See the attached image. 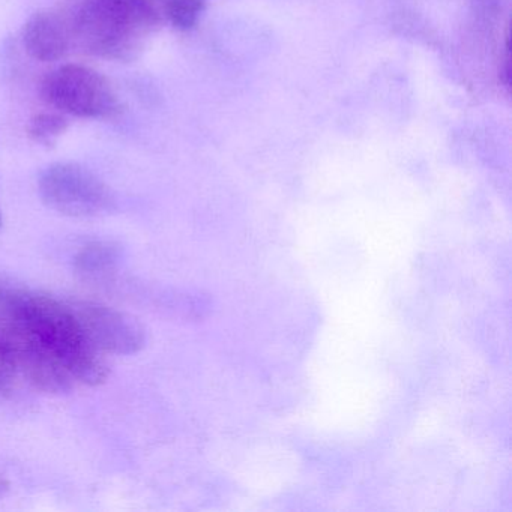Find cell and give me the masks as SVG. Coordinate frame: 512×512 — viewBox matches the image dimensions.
<instances>
[{
	"label": "cell",
	"mask_w": 512,
	"mask_h": 512,
	"mask_svg": "<svg viewBox=\"0 0 512 512\" xmlns=\"http://www.w3.org/2000/svg\"><path fill=\"white\" fill-rule=\"evenodd\" d=\"M38 190L50 209L68 217H98L115 206L110 188L82 164L55 163L46 167Z\"/></svg>",
	"instance_id": "4"
},
{
	"label": "cell",
	"mask_w": 512,
	"mask_h": 512,
	"mask_svg": "<svg viewBox=\"0 0 512 512\" xmlns=\"http://www.w3.org/2000/svg\"><path fill=\"white\" fill-rule=\"evenodd\" d=\"M70 122L61 112H43L32 116L28 122L29 139L38 145L52 148L67 133Z\"/></svg>",
	"instance_id": "9"
},
{
	"label": "cell",
	"mask_w": 512,
	"mask_h": 512,
	"mask_svg": "<svg viewBox=\"0 0 512 512\" xmlns=\"http://www.w3.org/2000/svg\"><path fill=\"white\" fill-rule=\"evenodd\" d=\"M44 103L64 115L83 119H113L122 104L112 83L94 68L67 64L50 71L41 80Z\"/></svg>",
	"instance_id": "3"
},
{
	"label": "cell",
	"mask_w": 512,
	"mask_h": 512,
	"mask_svg": "<svg viewBox=\"0 0 512 512\" xmlns=\"http://www.w3.org/2000/svg\"><path fill=\"white\" fill-rule=\"evenodd\" d=\"M121 260V248L115 242L94 241L76 254L74 265L80 274L98 277L112 272Z\"/></svg>",
	"instance_id": "7"
},
{
	"label": "cell",
	"mask_w": 512,
	"mask_h": 512,
	"mask_svg": "<svg viewBox=\"0 0 512 512\" xmlns=\"http://www.w3.org/2000/svg\"><path fill=\"white\" fill-rule=\"evenodd\" d=\"M22 41L26 52L35 61L56 62L67 55L73 37L64 14L43 10L26 20Z\"/></svg>",
	"instance_id": "6"
},
{
	"label": "cell",
	"mask_w": 512,
	"mask_h": 512,
	"mask_svg": "<svg viewBox=\"0 0 512 512\" xmlns=\"http://www.w3.org/2000/svg\"><path fill=\"white\" fill-rule=\"evenodd\" d=\"M160 16L178 31L196 28L205 13V0H155Z\"/></svg>",
	"instance_id": "8"
},
{
	"label": "cell",
	"mask_w": 512,
	"mask_h": 512,
	"mask_svg": "<svg viewBox=\"0 0 512 512\" xmlns=\"http://www.w3.org/2000/svg\"><path fill=\"white\" fill-rule=\"evenodd\" d=\"M0 227H2V215H0Z\"/></svg>",
	"instance_id": "10"
},
{
	"label": "cell",
	"mask_w": 512,
	"mask_h": 512,
	"mask_svg": "<svg viewBox=\"0 0 512 512\" xmlns=\"http://www.w3.org/2000/svg\"><path fill=\"white\" fill-rule=\"evenodd\" d=\"M0 322L11 355L19 347H34L58 361L74 385L106 382V364L86 340L70 305L0 277Z\"/></svg>",
	"instance_id": "1"
},
{
	"label": "cell",
	"mask_w": 512,
	"mask_h": 512,
	"mask_svg": "<svg viewBox=\"0 0 512 512\" xmlns=\"http://www.w3.org/2000/svg\"><path fill=\"white\" fill-rule=\"evenodd\" d=\"M62 14L74 44L118 62L136 61L161 22L155 0H70Z\"/></svg>",
	"instance_id": "2"
},
{
	"label": "cell",
	"mask_w": 512,
	"mask_h": 512,
	"mask_svg": "<svg viewBox=\"0 0 512 512\" xmlns=\"http://www.w3.org/2000/svg\"><path fill=\"white\" fill-rule=\"evenodd\" d=\"M73 310L86 340L98 353L133 355L145 346L142 326L133 317L92 302L74 305Z\"/></svg>",
	"instance_id": "5"
}]
</instances>
